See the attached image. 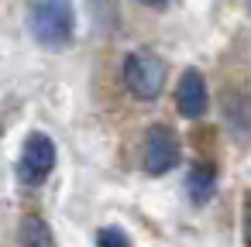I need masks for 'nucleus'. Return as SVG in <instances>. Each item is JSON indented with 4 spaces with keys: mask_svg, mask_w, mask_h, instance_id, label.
<instances>
[{
    "mask_svg": "<svg viewBox=\"0 0 251 247\" xmlns=\"http://www.w3.org/2000/svg\"><path fill=\"white\" fill-rule=\"evenodd\" d=\"M28 28H31L38 45L66 48L73 42V31H76V11L69 0H31Z\"/></svg>",
    "mask_w": 251,
    "mask_h": 247,
    "instance_id": "f257e3e1",
    "label": "nucleus"
},
{
    "mask_svg": "<svg viewBox=\"0 0 251 247\" xmlns=\"http://www.w3.org/2000/svg\"><path fill=\"white\" fill-rule=\"evenodd\" d=\"M124 83L138 100H155L165 86V62L151 52H134L124 59Z\"/></svg>",
    "mask_w": 251,
    "mask_h": 247,
    "instance_id": "f03ea898",
    "label": "nucleus"
},
{
    "mask_svg": "<svg viewBox=\"0 0 251 247\" xmlns=\"http://www.w3.org/2000/svg\"><path fill=\"white\" fill-rule=\"evenodd\" d=\"M52 165H55V144H52L49 134H38V131H35V134L25 141V151H21V165H18L21 182H25V185H42V182L49 179Z\"/></svg>",
    "mask_w": 251,
    "mask_h": 247,
    "instance_id": "7ed1b4c3",
    "label": "nucleus"
},
{
    "mask_svg": "<svg viewBox=\"0 0 251 247\" xmlns=\"http://www.w3.org/2000/svg\"><path fill=\"white\" fill-rule=\"evenodd\" d=\"M179 165V137L172 134V127L155 124L148 131L145 141V172L148 175H165Z\"/></svg>",
    "mask_w": 251,
    "mask_h": 247,
    "instance_id": "20e7f679",
    "label": "nucleus"
},
{
    "mask_svg": "<svg viewBox=\"0 0 251 247\" xmlns=\"http://www.w3.org/2000/svg\"><path fill=\"white\" fill-rule=\"evenodd\" d=\"M176 107L186 120H200L210 107V93H206V79L200 69H186L179 86H176Z\"/></svg>",
    "mask_w": 251,
    "mask_h": 247,
    "instance_id": "39448f33",
    "label": "nucleus"
},
{
    "mask_svg": "<svg viewBox=\"0 0 251 247\" xmlns=\"http://www.w3.org/2000/svg\"><path fill=\"white\" fill-rule=\"evenodd\" d=\"M186 192H189V199H193L196 206L210 202L213 192H217V175H213L206 165H193L189 175H186Z\"/></svg>",
    "mask_w": 251,
    "mask_h": 247,
    "instance_id": "423d86ee",
    "label": "nucleus"
},
{
    "mask_svg": "<svg viewBox=\"0 0 251 247\" xmlns=\"http://www.w3.org/2000/svg\"><path fill=\"white\" fill-rule=\"evenodd\" d=\"M21 237H25V247H55L52 230H49V226H45L38 216H28V220H25Z\"/></svg>",
    "mask_w": 251,
    "mask_h": 247,
    "instance_id": "0eeeda50",
    "label": "nucleus"
},
{
    "mask_svg": "<svg viewBox=\"0 0 251 247\" xmlns=\"http://www.w3.org/2000/svg\"><path fill=\"white\" fill-rule=\"evenodd\" d=\"M97 247H131V240L121 226H103L97 233Z\"/></svg>",
    "mask_w": 251,
    "mask_h": 247,
    "instance_id": "6e6552de",
    "label": "nucleus"
},
{
    "mask_svg": "<svg viewBox=\"0 0 251 247\" xmlns=\"http://www.w3.org/2000/svg\"><path fill=\"white\" fill-rule=\"evenodd\" d=\"M138 4H145V7H165L169 0H138Z\"/></svg>",
    "mask_w": 251,
    "mask_h": 247,
    "instance_id": "1a4fd4ad",
    "label": "nucleus"
},
{
    "mask_svg": "<svg viewBox=\"0 0 251 247\" xmlns=\"http://www.w3.org/2000/svg\"><path fill=\"white\" fill-rule=\"evenodd\" d=\"M244 237H248V247H251V216H248V226H244Z\"/></svg>",
    "mask_w": 251,
    "mask_h": 247,
    "instance_id": "9d476101",
    "label": "nucleus"
}]
</instances>
